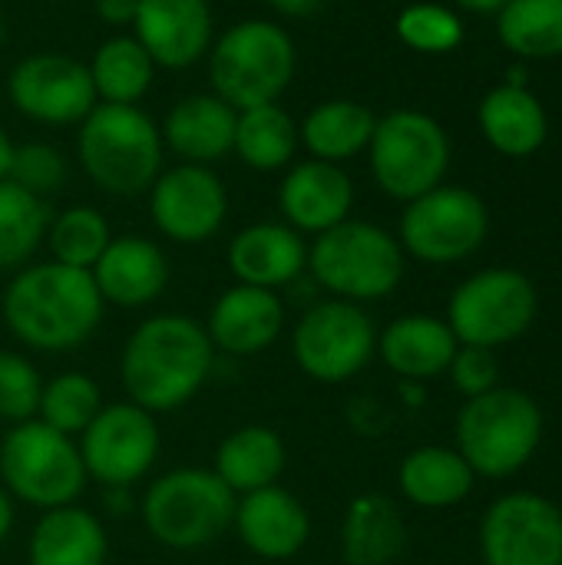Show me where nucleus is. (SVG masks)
I'll use <instances>...</instances> for the list:
<instances>
[{"label": "nucleus", "instance_id": "f257e3e1", "mask_svg": "<svg viewBox=\"0 0 562 565\" xmlns=\"http://www.w3.org/2000/svg\"><path fill=\"white\" fill-rule=\"evenodd\" d=\"M215 367L209 331L185 315H156L142 321L119 361L129 401L149 414H169L189 404Z\"/></svg>", "mask_w": 562, "mask_h": 565}, {"label": "nucleus", "instance_id": "f03ea898", "mask_svg": "<svg viewBox=\"0 0 562 565\" xmlns=\"http://www.w3.org/2000/svg\"><path fill=\"white\" fill-rule=\"evenodd\" d=\"M103 305L89 271L40 262L10 278L0 315L20 344L33 351H70L93 338Z\"/></svg>", "mask_w": 562, "mask_h": 565}, {"label": "nucleus", "instance_id": "7ed1b4c3", "mask_svg": "<svg viewBox=\"0 0 562 565\" xmlns=\"http://www.w3.org/2000/svg\"><path fill=\"white\" fill-rule=\"evenodd\" d=\"M76 152L93 185L109 195L149 192L162 172V132L139 106L96 103L79 122Z\"/></svg>", "mask_w": 562, "mask_h": 565}, {"label": "nucleus", "instance_id": "20e7f679", "mask_svg": "<svg viewBox=\"0 0 562 565\" xmlns=\"http://www.w3.org/2000/svg\"><path fill=\"white\" fill-rule=\"evenodd\" d=\"M298 50L285 26L268 20H242L229 26L209 50V83L232 109L278 103L295 79Z\"/></svg>", "mask_w": 562, "mask_h": 565}, {"label": "nucleus", "instance_id": "39448f33", "mask_svg": "<svg viewBox=\"0 0 562 565\" xmlns=\"http://www.w3.org/2000/svg\"><path fill=\"white\" fill-rule=\"evenodd\" d=\"M315 285L341 301H374L391 295L404 278V252L384 228L351 222L321 232L308 248Z\"/></svg>", "mask_w": 562, "mask_h": 565}, {"label": "nucleus", "instance_id": "423d86ee", "mask_svg": "<svg viewBox=\"0 0 562 565\" xmlns=\"http://www.w3.org/2000/svg\"><path fill=\"white\" fill-rule=\"evenodd\" d=\"M235 503L215 470H172L146 490L142 523L169 550H202L232 526Z\"/></svg>", "mask_w": 562, "mask_h": 565}, {"label": "nucleus", "instance_id": "0eeeda50", "mask_svg": "<svg viewBox=\"0 0 562 565\" xmlns=\"http://www.w3.org/2000/svg\"><path fill=\"white\" fill-rule=\"evenodd\" d=\"M0 480L17 500L40 510H60L73 507L83 493L86 467L73 437L56 434L43 420H23L13 424L0 444Z\"/></svg>", "mask_w": 562, "mask_h": 565}, {"label": "nucleus", "instance_id": "6e6552de", "mask_svg": "<svg viewBox=\"0 0 562 565\" xmlns=\"http://www.w3.org/2000/svg\"><path fill=\"white\" fill-rule=\"evenodd\" d=\"M540 407L527 394L507 387L470 397L457 424L460 457L484 477H507L520 470L540 447Z\"/></svg>", "mask_w": 562, "mask_h": 565}, {"label": "nucleus", "instance_id": "1a4fd4ad", "mask_svg": "<svg viewBox=\"0 0 562 565\" xmlns=\"http://www.w3.org/2000/svg\"><path fill=\"white\" fill-rule=\"evenodd\" d=\"M374 182L401 202H414L424 192L437 189L447 162L450 142L441 122L417 109H397L378 119L368 142Z\"/></svg>", "mask_w": 562, "mask_h": 565}, {"label": "nucleus", "instance_id": "9d476101", "mask_svg": "<svg viewBox=\"0 0 562 565\" xmlns=\"http://www.w3.org/2000/svg\"><path fill=\"white\" fill-rule=\"evenodd\" d=\"M537 315V291L527 275L490 268L464 281L450 298V331L470 348H497L520 338Z\"/></svg>", "mask_w": 562, "mask_h": 565}, {"label": "nucleus", "instance_id": "9b49d317", "mask_svg": "<svg viewBox=\"0 0 562 565\" xmlns=\"http://www.w3.org/2000/svg\"><path fill=\"white\" fill-rule=\"evenodd\" d=\"M487 205L457 185H437L407 202L401 218L404 248L431 265H450L474 255L487 238Z\"/></svg>", "mask_w": 562, "mask_h": 565}, {"label": "nucleus", "instance_id": "f8f14e48", "mask_svg": "<svg viewBox=\"0 0 562 565\" xmlns=\"http://www.w3.org/2000/svg\"><path fill=\"white\" fill-rule=\"evenodd\" d=\"M291 351L308 377L341 384L371 361L374 324L354 301H318L295 324Z\"/></svg>", "mask_w": 562, "mask_h": 565}, {"label": "nucleus", "instance_id": "ddd939ff", "mask_svg": "<svg viewBox=\"0 0 562 565\" xmlns=\"http://www.w3.org/2000/svg\"><path fill=\"white\" fill-rule=\"evenodd\" d=\"M7 96L17 113L46 126H79L99 103L89 66L66 53L23 56L7 76Z\"/></svg>", "mask_w": 562, "mask_h": 565}, {"label": "nucleus", "instance_id": "4468645a", "mask_svg": "<svg viewBox=\"0 0 562 565\" xmlns=\"http://www.w3.org/2000/svg\"><path fill=\"white\" fill-rule=\"evenodd\" d=\"M79 437L86 477L103 487H132L159 457V427L152 414L132 401L103 407Z\"/></svg>", "mask_w": 562, "mask_h": 565}, {"label": "nucleus", "instance_id": "2eb2a0df", "mask_svg": "<svg viewBox=\"0 0 562 565\" xmlns=\"http://www.w3.org/2000/svg\"><path fill=\"white\" fill-rule=\"evenodd\" d=\"M149 215L166 238L179 245H199L222 228L229 215V192L209 166L182 162L159 172L152 182Z\"/></svg>", "mask_w": 562, "mask_h": 565}, {"label": "nucleus", "instance_id": "dca6fc26", "mask_svg": "<svg viewBox=\"0 0 562 565\" xmlns=\"http://www.w3.org/2000/svg\"><path fill=\"white\" fill-rule=\"evenodd\" d=\"M480 543L487 565H562V513L543 497H503L490 507Z\"/></svg>", "mask_w": 562, "mask_h": 565}, {"label": "nucleus", "instance_id": "f3484780", "mask_svg": "<svg viewBox=\"0 0 562 565\" xmlns=\"http://www.w3.org/2000/svg\"><path fill=\"white\" fill-rule=\"evenodd\" d=\"M132 36L156 66L185 70L212 50L209 0H139Z\"/></svg>", "mask_w": 562, "mask_h": 565}, {"label": "nucleus", "instance_id": "a211bd4d", "mask_svg": "<svg viewBox=\"0 0 562 565\" xmlns=\"http://www.w3.org/2000/svg\"><path fill=\"white\" fill-rule=\"evenodd\" d=\"M351 202H354V185L348 172L321 159L295 162L278 189V209L285 215V225L311 235L341 225L351 212Z\"/></svg>", "mask_w": 562, "mask_h": 565}, {"label": "nucleus", "instance_id": "6ab92c4d", "mask_svg": "<svg viewBox=\"0 0 562 565\" xmlns=\"http://www.w3.org/2000/svg\"><path fill=\"white\" fill-rule=\"evenodd\" d=\"M282 328H285L282 298L268 288H252V285H235L222 291L205 324L212 348L232 358L262 354L268 344L278 341Z\"/></svg>", "mask_w": 562, "mask_h": 565}, {"label": "nucleus", "instance_id": "aec40b11", "mask_svg": "<svg viewBox=\"0 0 562 565\" xmlns=\"http://www.w3.org/2000/svg\"><path fill=\"white\" fill-rule=\"evenodd\" d=\"M308 268V245L301 232L285 222H255L229 242V271L238 285L285 288Z\"/></svg>", "mask_w": 562, "mask_h": 565}, {"label": "nucleus", "instance_id": "412c9836", "mask_svg": "<svg viewBox=\"0 0 562 565\" xmlns=\"http://www.w3.org/2000/svg\"><path fill=\"white\" fill-rule=\"evenodd\" d=\"M235 530L262 559H291L305 550L311 520L308 510L282 487H262L235 503Z\"/></svg>", "mask_w": 562, "mask_h": 565}, {"label": "nucleus", "instance_id": "4be33fe9", "mask_svg": "<svg viewBox=\"0 0 562 565\" xmlns=\"http://www.w3.org/2000/svg\"><path fill=\"white\" fill-rule=\"evenodd\" d=\"M89 275L103 301L116 308H142L166 291L169 262L156 242L139 235H123L106 245V252L99 255Z\"/></svg>", "mask_w": 562, "mask_h": 565}, {"label": "nucleus", "instance_id": "5701e85b", "mask_svg": "<svg viewBox=\"0 0 562 565\" xmlns=\"http://www.w3.org/2000/svg\"><path fill=\"white\" fill-rule=\"evenodd\" d=\"M235 116L238 109H232L215 93L182 96L162 122V142L182 162L212 166L235 146Z\"/></svg>", "mask_w": 562, "mask_h": 565}, {"label": "nucleus", "instance_id": "b1692460", "mask_svg": "<svg viewBox=\"0 0 562 565\" xmlns=\"http://www.w3.org/2000/svg\"><path fill=\"white\" fill-rule=\"evenodd\" d=\"M454 354H457V338L450 324L427 315L397 318L381 338L384 364L407 381H424L447 371Z\"/></svg>", "mask_w": 562, "mask_h": 565}, {"label": "nucleus", "instance_id": "393cba45", "mask_svg": "<svg viewBox=\"0 0 562 565\" xmlns=\"http://www.w3.org/2000/svg\"><path fill=\"white\" fill-rule=\"evenodd\" d=\"M30 565H106L103 523L79 510H46L30 536Z\"/></svg>", "mask_w": 562, "mask_h": 565}, {"label": "nucleus", "instance_id": "a878e982", "mask_svg": "<svg viewBox=\"0 0 562 565\" xmlns=\"http://www.w3.org/2000/svg\"><path fill=\"white\" fill-rule=\"evenodd\" d=\"M407 543L404 520L388 497H358L341 526V556L348 565H391Z\"/></svg>", "mask_w": 562, "mask_h": 565}, {"label": "nucleus", "instance_id": "bb28decb", "mask_svg": "<svg viewBox=\"0 0 562 565\" xmlns=\"http://www.w3.org/2000/svg\"><path fill=\"white\" fill-rule=\"evenodd\" d=\"M374 113L358 103V99H328L318 103L298 126V139L301 146L311 152V159L321 162H348L358 152L368 149L371 136H374Z\"/></svg>", "mask_w": 562, "mask_h": 565}, {"label": "nucleus", "instance_id": "cd10ccee", "mask_svg": "<svg viewBox=\"0 0 562 565\" xmlns=\"http://www.w3.org/2000/svg\"><path fill=\"white\" fill-rule=\"evenodd\" d=\"M480 129L503 156H530L547 142V113L527 86H497L480 103Z\"/></svg>", "mask_w": 562, "mask_h": 565}, {"label": "nucleus", "instance_id": "c85d7f7f", "mask_svg": "<svg viewBox=\"0 0 562 565\" xmlns=\"http://www.w3.org/2000/svg\"><path fill=\"white\" fill-rule=\"evenodd\" d=\"M282 470L285 444L272 427H242L229 434L215 454V473L235 497L272 487Z\"/></svg>", "mask_w": 562, "mask_h": 565}, {"label": "nucleus", "instance_id": "c756f323", "mask_svg": "<svg viewBox=\"0 0 562 565\" xmlns=\"http://www.w3.org/2000/svg\"><path fill=\"white\" fill-rule=\"evenodd\" d=\"M301 139H298V122L288 116L285 106L278 103H262V106H248L238 109L235 116V146L232 152L258 169V172H275L285 169L295 152H298Z\"/></svg>", "mask_w": 562, "mask_h": 565}, {"label": "nucleus", "instance_id": "7c9ffc66", "mask_svg": "<svg viewBox=\"0 0 562 565\" xmlns=\"http://www.w3.org/2000/svg\"><path fill=\"white\" fill-rule=\"evenodd\" d=\"M89 66V79L96 89L99 103H119V106H136L156 76V63L146 53V46L136 36H109L96 46Z\"/></svg>", "mask_w": 562, "mask_h": 565}, {"label": "nucleus", "instance_id": "2f4dec72", "mask_svg": "<svg viewBox=\"0 0 562 565\" xmlns=\"http://www.w3.org/2000/svg\"><path fill=\"white\" fill-rule=\"evenodd\" d=\"M474 487V470L470 463L444 447H421L407 454L401 463V490L411 503L417 507H454L460 503Z\"/></svg>", "mask_w": 562, "mask_h": 565}, {"label": "nucleus", "instance_id": "473e14b6", "mask_svg": "<svg viewBox=\"0 0 562 565\" xmlns=\"http://www.w3.org/2000/svg\"><path fill=\"white\" fill-rule=\"evenodd\" d=\"M50 228V209L17 182H0V271L23 268Z\"/></svg>", "mask_w": 562, "mask_h": 565}, {"label": "nucleus", "instance_id": "72a5a7b5", "mask_svg": "<svg viewBox=\"0 0 562 565\" xmlns=\"http://www.w3.org/2000/svg\"><path fill=\"white\" fill-rule=\"evenodd\" d=\"M497 13L507 50L533 60L562 56V0H507Z\"/></svg>", "mask_w": 562, "mask_h": 565}, {"label": "nucleus", "instance_id": "f704fd0d", "mask_svg": "<svg viewBox=\"0 0 562 565\" xmlns=\"http://www.w3.org/2000/svg\"><path fill=\"white\" fill-rule=\"evenodd\" d=\"M46 242H50L53 262L93 271V265L99 262V255L106 252L113 235H109V222L99 209L70 205L56 218H50Z\"/></svg>", "mask_w": 562, "mask_h": 565}, {"label": "nucleus", "instance_id": "c9c22d12", "mask_svg": "<svg viewBox=\"0 0 562 565\" xmlns=\"http://www.w3.org/2000/svg\"><path fill=\"white\" fill-rule=\"evenodd\" d=\"M99 411H103L99 387L89 374H79V371L56 374L50 384H43L40 407H36L40 420L66 437L83 434Z\"/></svg>", "mask_w": 562, "mask_h": 565}, {"label": "nucleus", "instance_id": "e433bc0d", "mask_svg": "<svg viewBox=\"0 0 562 565\" xmlns=\"http://www.w3.org/2000/svg\"><path fill=\"white\" fill-rule=\"evenodd\" d=\"M397 36L417 53H450L464 40V23L441 3H411L397 13Z\"/></svg>", "mask_w": 562, "mask_h": 565}, {"label": "nucleus", "instance_id": "4c0bfd02", "mask_svg": "<svg viewBox=\"0 0 562 565\" xmlns=\"http://www.w3.org/2000/svg\"><path fill=\"white\" fill-rule=\"evenodd\" d=\"M43 381L36 367L10 351H0V420L23 424L36 417Z\"/></svg>", "mask_w": 562, "mask_h": 565}, {"label": "nucleus", "instance_id": "58836bf2", "mask_svg": "<svg viewBox=\"0 0 562 565\" xmlns=\"http://www.w3.org/2000/svg\"><path fill=\"white\" fill-rule=\"evenodd\" d=\"M10 182H17L20 189L33 192V195H50L63 185L66 179V162L63 156L46 146V142H26V146H13V162H10Z\"/></svg>", "mask_w": 562, "mask_h": 565}, {"label": "nucleus", "instance_id": "ea45409f", "mask_svg": "<svg viewBox=\"0 0 562 565\" xmlns=\"http://www.w3.org/2000/svg\"><path fill=\"white\" fill-rule=\"evenodd\" d=\"M450 367H454L457 391H464L470 397H480V394L494 391V384H497V361H494L490 348H470L467 344L464 351L454 354Z\"/></svg>", "mask_w": 562, "mask_h": 565}, {"label": "nucleus", "instance_id": "a19ab883", "mask_svg": "<svg viewBox=\"0 0 562 565\" xmlns=\"http://www.w3.org/2000/svg\"><path fill=\"white\" fill-rule=\"evenodd\" d=\"M139 0H96V17L109 26H132Z\"/></svg>", "mask_w": 562, "mask_h": 565}, {"label": "nucleus", "instance_id": "79ce46f5", "mask_svg": "<svg viewBox=\"0 0 562 565\" xmlns=\"http://www.w3.org/2000/svg\"><path fill=\"white\" fill-rule=\"evenodd\" d=\"M275 13L282 17H311L318 13L328 0H265Z\"/></svg>", "mask_w": 562, "mask_h": 565}, {"label": "nucleus", "instance_id": "37998d69", "mask_svg": "<svg viewBox=\"0 0 562 565\" xmlns=\"http://www.w3.org/2000/svg\"><path fill=\"white\" fill-rule=\"evenodd\" d=\"M10 526H13V503H10V493L0 487V543L7 540Z\"/></svg>", "mask_w": 562, "mask_h": 565}, {"label": "nucleus", "instance_id": "c03bdc74", "mask_svg": "<svg viewBox=\"0 0 562 565\" xmlns=\"http://www.w3.org/2000/svg\"><path fill=\"white\" fill-rule=\"evenodd\" d=\"M10 162H13V142H10V136L0 129V182L10 175Z\"/></svg>", "mask_w": 562, "mask_h": 565}, {"label": "nucleus", "instance_id": "a18cd8bd", "mask_svg": "<svg viewBox=\"0 0 562 565\" xmlns=\"http://www.w3.org/2000/svg\"><path fill=\"white\" fill-rule=\"evenodd\" d=\"M460 7H467V10H474V13H494V10H500L507 0H457Z\"/></svg>", "mask_w": 562, "mask_h": 565}, {"label": "nucleus", "instance_id": "49530a36", "mask_svg": "<svg viewBox=\"0 0 562 565\" xmlns=\"http://www.w3.org/2000/svg\"><path fill=\"white\" fill-rule=\"evenodd\" d=\"M3 33H7V30H3V13H0V46H3Z\"/></svg>", "mask_w": 562, "mask_h": 565}]
</instances>
